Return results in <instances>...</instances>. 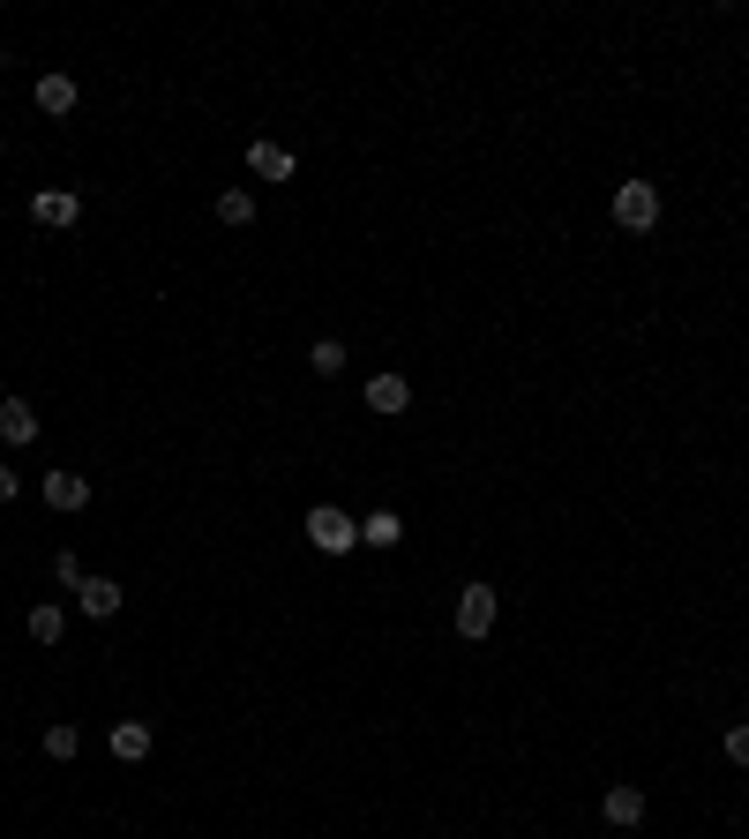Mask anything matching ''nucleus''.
Here are the masks:
<instances>
[{
  "instance_id": "10",
  "label": "nucleus",
  "mask_w": 749,
  "mask_h": 839,
  "mask_svg": "<svg viewBox=\"0 0 749 839\" xmlns=\"http://www.w3.org/2000/svg\"><path fill=\"white\" fill-rule=\"evenodd\" d=\"M405 405H413L405 376H368V413H405Z\"/></svg>"
},
{
  "instance_id": "2",
  "label": "nucleus",
  "mask_w": 749,
  "mask_h": 839,
  "mask_svg": "<svg viewBox=\"0 0 749 839\" xmlns=\"http://www.w3.org/2000/svg\"><path fill=\"white\" fill-rule=\"evenodd\" d=\"M615 225L623 233H652L660 225V188L652 180H615Z\"/></svg>"
},
{
  "instance_id": "15",
  "label": "nucleus",
  "mask_w": 749,
  "mask_h": 839,
  "mask_svg": "<svg viewBox=\"0 0 749 839\" xmlns=\"http://www.w3.org/2000/svg\"><path fill=\"white\" fill-rule=\"evenodd\" d=\"M345 360H353V353H345L337 337H315V345H308V368H315V376H345Z\"/></svg>"
},
{
  "instance_id": "12",
  "label": "nucleus",
  "mask_w": 749,
  "mask_h": 839,
  "mask_svg": "<svg viewBox=\"0 0 749 839\" xmlns=\"http://www.w3.org/2000/svg\"><path fill=\"white\" fill-rule=\"evenodd\" d=\"M38 113H53V121H60V113H76V76H60V68H53V76H38Z\"/></svg>"
},
{
  "instance_id": "16",
  "label": "nucleus",
  "mask_w": 749,
  "mask_h": 839,
  "mask_svg": "<svg viewBox=\"0 0 749 839\" xmlns=\"http://www.w3.org/2000/svg\"><path fill=\"white\" fill-rule=\"evenodd\" d=\"M76 750H83V727H68V719H53V727H45V757H60V764H68Z\"/></svg>"
},
{
  "instance_id": "13",
  "label": "nucleus",
  "mask_w": 749,
  "mask_h": 839,
  "mask_svg": "<svg viewBox=\"0 0 749 839\" xmlns=\"http://www.w3.org/2000/svg\"><path fill=\"white\" fill-rule=\"evenodd\" d=\"M23 629H31V645H60V629H68V607H53V600H38V607L23 615Z\"/></svg>"
},
{
  "instance_id": "9",
  "label": "nucleus",
  "mask_w": 749,
  "mask_h": 839,
  "mask_svg": "<svg viewBox=\"0 0 749 839\" xmlns=\"http://www.w3.org/2000/svg\"><path fill=\"white\" fill-rule=\"evenodd\" d=\"M45 510H83L90 503V480H76V472H45Z\"/></svg>"
},
{
  "instance_id": "19",
  "label": "nucleus",
  "mask_w": 749,
  "mask_h": 839,
  "mask_svg": "<svg viewBox=\"0 0 749 839\" xmlns=\"http://www.w3.org/2000/svg\"><path fill=\"white\" fill-rule=\"evenodd\" d=\"M53 578H60V585H83V562H76V555L60 547V555H53Z\"/></svg>"
},
{
  "instance_id": "6",
  "label": "nucleus",
  "mask_w": 749,
  "mask_h": 839,
  "mask_svg": "<svg viewBox=\"0 0 749 839\" xmlns=\"http://www.w3.org/2000/svg\"><path fill=\"white\" fill-rule=\"evenodd\" d=\"M150 742H158V735H150L143 719H113V735H105V750L121 757V764H143V757H150Z\"/></svg>"
},
{
  "instance_id": "1",
  "label": "nucleus",
  "mask_w": 749,
  "mask_h": 839,
  "mask_svg": "<svg viewBox=\"0 0 749 839\" xmlns=\"http://www.w3.org/2000/svg\"><path fill=\"white\" fill-rule=\"evenodd\" d=\"M308 540H315V555H331V562H337V555L360 547V525H353L337 503H315V510H308Z\"/></svg>"
},
{
  "instance_id": "14",
  "label": "nucleus",
  "mask_w": 749,
  "mask_h": 839,
  "mask_svg": "<svg viewBox=\"0 0 749 839\" xmlns=\"http://www.w3.org/2000/svg\"><path fill=\"white\" fill-rule=\"evenodd\" d=\"M360 540L368 547H398L405 540V517H398V510H368V517H360Z\"/></svg>"
},
{
  "instance_id": "7",
  "label": "nucleus",
  "mask_w": 749,
  "mask_h": 839,
  "mask_svg": "<svg viewBox=\"0 0 749 839\" xmlns=\"http://www.w3.org/2000/svg\"><path fill=\"white\" fill-rule=\"evenodd\" d=\"M248 172H255V180H292V150H286V143H270V135H255V143H248Z\"/></svg>"
},
{
  "instance_id": "8",
  "label": "nucleus",
  "mask_w": 749,
  "mask_h": 839,
  "mask_svg": "<svg viewBox=\"0 0 749 839\" xmlns=\"http://www.w3.org/2000/svg\"><path fill=\"white\" fill-rule=\"evenodd\" d=\"M31 217H38V225H53V233H60V225H76V217H83V203H76L68 188H45V195H31Z\"/></svg>"
},
{
  "instance_id": "17",
  "label": "nucleus",
  "mask_w": 749,
  "mask_h": 839,
  "mask_svg": "<svg viewBox=\"0 0 749 839\" xmlns=\"http://www.w3.org/2000/svg\"><path fill=\"white\" fill-rule=\"evenodd\" d=\"M248 217H255L248 188H225V195H217V225H248Z\"/></svg>"
},
{
  "instance_id": "3",
  "label": "nucleus",
  "mask_w": 749,
  "mask_h": 839,
  "mask_svg": "<svg viewBox=\"0 0 749 839\" xmlns=\"http://www.w3.org/2000/svg\"><path fill=\"white\" fill-rule=\"evenodd\" d=\"M495 585H480V578H472V585L458 592V637H495Z\"/></svg>"
},
{
  "instance_id": "20",
  "label": "nucleus",
  "mask_w": 749,
  "mask_h": 839,
  "mask_svg": "<svg viewBox=\"0 0 749 839\" xmlns=\"http://www.w3.org/2000/svg\"><path fill=\"white\" fill-rule=\"evenodd\" d=\"M15 488H23V480H15V465H0V503H15Z\"/></svg>"
},
{
  "instance_id": "4",
  "label": "nucleus",
  "mask_w": 749,
  "mask_h": 839,
  "mask_svg": "<svg viewBox=\"0 0 749 839\" xmlns=\"http://www.w3.org/2000/svg\"><path fill=\"white\" fill-rule=\"evenodd\" d=\"M600 817H607L615 832H637V825H645V787H629V780H615V787L600 795Z\"/></svg>"
},
{
  "instance_id": "5",
  "label": "nucleus",
  "mask_w": 749,
  "mask_h": 839,
  "mask_svg": "<svg viewBox=\"0 0 749 839\" xmlns=\"http://www.w3.org/2000/svg\"><path fill=\"white\" fill-rule=\"evenodd\" d=\"M121 600H127V592L113 585V578H83V585H76V607H83L90 623H113V615H121Z\"/></svg>"
},
{
  "instance_id": "11",
  "label": "nucleus",
  "mask_w": 749,
  "mask_h": 839,
  "mask_svg": "<svg viewBox=\"0 0 749 839\" xmlns=\"http://www.w3.org/2000/svg\"><path fill=\"white\" fill-rule=\"evenodd\" d=\"M0 443H15V450H23V443H38V413H31L23 398H8V405H0Z\"/></svg>"
},
{
  "instance_id": "18",
  "label": "nucleus",
  "mask_w": 749,
  "mask_h": 839,
  "mask_svg": "<svg viewBox=\"0 0 749 839\" xmlns=\"http://www.w3.org/2000/svg\"><path fill=\"white\" fill-rule=\"evenodd\" d=\"M719 750H727V764H742V772H749V719H735V727L719 735Z\"/></svg>"
}]
</instances>
